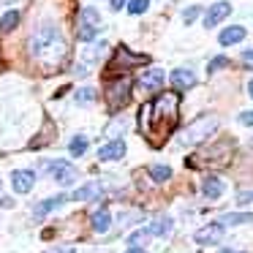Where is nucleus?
<instances>
[{"instance_id": "nucleus-1", "label": "nucleus", "mask_w": 253, "mask_h": 253, "mask_svg": "<svg viewBox=\"0 0 253 253\" xmlns=\"http://www.w3.org/2000/svg\"><path fill=\"white\" fill-rule=\"evenodd\" d=\"M177 117H180V95L177 93H161L155 101L142 106L139 112V128L142 136L153 147H164L166 139L174 133Z\"/></svg>"}, {"instance_id": "nucleus-2", "label": "nucleus", "mask_w": 253, "mask_h": 253, "mask_svg": "<svg viewBox=\"0 0 253 253\" xmlns=\"http://www.w3.org/2000/svg\"><path fill=\"white\" fill-rule=\"evenodd\" d=\"M28 49L33 55L36 63H41L44 68H60L63 60L68 55V44L63 39L60 28L52 22H44L30 33V41H28Z\"/></svg>"}, {"instance_id": "nucleus-3", "label": "nucleus", "mask_w": 253, "mask_h": 253, "mask_svg": "<svg viewBox=\"0 0 253 253\" xmlns=\"http://www.w3.org/2000/svg\"><path fill=\"white\" fill-rule=\"evenodd\" d=\"M218 131V117H199L196 123H191V126L185 128V133H182V144H204L212 133Z\"/></svg>"}, {"instance_id": "nucleus-4", "label": "nucleus", "mask_w": 253, "mask_h": 253, "mask_svg": "<svg viewBox=\"0 0 253 253\" xmlns=\"http://www.w3.org/2000/svg\"><path fill=\"white\" fill-rule=\"evenodd\" d=\"M131 87L133 82L128 77H117L106 84V101H109L112 109H120V106H126L131 101Z\"/></svg>"}, {"instance_id": "nucleus-5", "label": "nucleus", "mask_w": 253, "mask_h": 253, "mask_svg": "<svg viewBox=\"0 0 253 253\" xmlns=\"http://www.w3.org/2000/svg\"><path fill=\"white\" fill-rule=\"evenodd\" d=\"M101 30V14L95 8H82L79 11V22H77V36L79 41H93Z\"/></svg>"}, {"instance_id": "nucleus-6", "label": "nucleus", "mask_w": 253, "mask_h": 253, "mask_svg": "<svg viewBox=\"0 0 253 253\" xmlns=\"http://www.w3.org/2000/svg\"><path fill=\"white\" fill-rule=\"evenodd\" d=\"M44 171L46 174H52L60 185H71L74 180H77V171H74V166L68 164V161L57 158V161H49V164H44Z\"/></svg>"}, {"instance_id": "nucleus-7", "label": "nucleus", "mask_w": 253, "mask_h": 253, "mask_svg": "<svg viewBox=\"0 0 253 253\" xmlns=\"http://www.w3.org/2000/svg\"><path fill=\"white\" fill-rule=\"evenodd\" d=\"M147 63H150V57H147V55H131V52H128L126 46H120V49H117V55H115V60H112V66H109V74H112V71H117V68L147 66Z\"/></svg>"}, {"instance_id": "nucleus-8", "label": "nucleus", "mask_w": 253, "mask_h": 253, "mask_svg": "<svg viewBox=\"0 0 253 253\" xmlns=\"http://www.w3.org/2000/svg\"><path fill=\"white\" fill-rule=\"evenodd\" d=\"M166 82V74L161 71V68H150V71L142 74V79H139V87L144 90V93H158L161 87H164Z\"/></svg>"}, {"instance_id": "nucleus-9", "label": "nucleus", "mask_w": 253, "mask_h": 253, "mask_svg": "<svg viewBox=\"0 0 253 253\" xmlns=\"http://www.w3.org/2000/svg\"><path fill=\"white\" fill-rule=\"evenodd\" d=\"M223 223H210V226H204V229H199L196 234H193V240L199 242V245H215V242H220L223 240Z\"/></svg>"}, {"instance_id": "nucleus-10", "label": "nucleus", "mask_w": 253, "mask_h": 253, "mask_svg": "<svg viewBox=\"0 0 253 253\" xmlns=\"http://www.w3.org/2000/svg\"><path fill=\"white\" fill-rule=\"evenodd\" d=\"M68 202V196L66 193H57V196H52V199H44V202H39L33 207V218L36 220H41V218H46L49 212H55L57 207H63V204Z\"/></svg>"}, {"instance_id": "nucleus-11", "label": "nucleus", "mask_w": 253, "mask_h": 253, "mask_svg": "<svg viewBox=\"0 0 253 253\" xmlns=\"http://www.w3.org/2000/svg\"><path fill=\"white\" fill-rule=\"evenodd\" d=\"M11 185H14V191H17V193H30V191H33V185H36V171L17 169L11 174Z\"/></svg>"}, {"instance_id": "nucleus-12", "label": "nucleus", "mask_w": 253, "mask_h": 253, "mask_svg": "<svg viewBox=\"0 0 253 253\" xmlns=\"http://www.w3.org/2000/svg\"><path fill=\"white\" fill-rule=\"evenodd\" d=\"M229 14H231V6H229V3H223V0L215 3V6H210V11L204 14V28L210 30V28H215V25H220Z\"/></svg>"}, {"instance_id": "nucleus-13", "label": "nucleus", "mask_w": 253, "mask_h": 253, "mask_svg": "<svg viewBox=\"0 0 253 253\" xmlns=\"http://www.w3.org/2000/svg\"><path fill=\"white\" fill-rule=\"evenodd\" d=\"M101 193H104V185H101V182H87V185L77 188L68 199H74V202H90V199H98Z\"/></svg>"}, {"instance_id": "nucleus-14", "label": "nucleus", "mask_w": 253, "mask_h": 253, "mask_svg": "<svg viewBox=\"0 0 253 253\" xmlns=\"http://www.w3.org/2000/svg\"><path fill=\"white\" fill-rule=\"evenodd\" d=\"M126 155V142L123 139H112L109 144L98 150V161H115V158H123Z\"/></svg>"}, {"instance_id": "nucleus-15", "label": "nucleus", "mask_w": 253, "mask_h": 253, "mask_svg": "<svg viewBox=\"0 0 253 253\" xmlns=\"http://www.w3.org/2000/svg\"><path fill=\"white\" fill-rule=\"evenodd\" d=\"M171 84H174L177 90H191L193 84H196V77H193V71H188V68H177V71H171Z\"/></svg>"}, {"instance_id": "nucleus-16", "label": "nucleus", "mask_w": 253, "mask_h": 253, "mask_svg": "<svg viewBox=\"0 0 253 253\" xmlns=\"http://www.w3.org/2000/svg\"><path fill=\"white\" fill-rule=\"evenodd\" d=\"M245 39V28L242 25H231V28H226L223 33L218 36V41L223 46H231V44H240V41Z\"/></svg>"}, {"instance_id": "nucleus-17", "label": "nucleus", "mask_w": 253, "mask_h": 253, "mask_svg": "<svg viewBox=\"0 0 253 253\" xmlns=\"http://www.w3.org/2000/svg\"><path fill=\"white\" fill-rule=\"evenodd\" d=\"M90 223H93V231H98V234L109 231V226H112V215H109V210H106V207L95 210L93 218H90Z\"/></svg>"}, {"instance_id": "nucleus-18", "label": "nucleus", "mask_w": 253, "mask_h": 253, "mask_svg": "<svg viewBox=\"0 0 253 253\" xmlns=\"http://www.w3.org/2000/svg\"><path fill=\"white\" fill-rule=\"evenodd\" d=\"M171 226H174V223H171V218L161 215L158 220H153V223L147 226V231H150V234H155V237H166V234L171 231Z\"/></svg>"}, {"instance_id": "nucleus-19", "label": "nucleus", "mask_w": 253, "mask_h": 253, "mask_svg": "<svg viewBox=\"0 0 253 253\" xmlns=\"http://www.w3.org/2000/svg\"><path fill=\"white\" fill-rule=\"evenodd\" d=\"M204 196H210V199H218V196H223V182L218 180V177H204Z\"/></svg>"}, {"instance_id": "nucleus-20", "label": "nucleus", "mask_w": 253, "mask_h": 253, "mask_svg": "<svg viewBox=\"0 0 253 253\" xmlns=\"http://www.w3.org/2000/svg\"><path fill=\"white\" fill-rule=\"evenodd\" d=\"M223 226H240V223H253V212H229L220 220Z\"/></svg>"}, {"instance_id": "nucleus-21", "label": "nucleus", "mask_w": 253, "mask_h": 253, "mask_svg": "<svg viewBox=\"0 0 253 253\" xmlns=\"http://www.w3.org/2000/svg\"><path fill=\"white\" fill-rule=\"evenodd\" d=\"M147 171H150V177H153L155 182H166L171 177V166H166V164H153Z\"/></svg>"}, {"instance_id": "nucleus-22", "label": "nucleus", "mask_w": 253, "mask_h": 253, "mask_svg": "<svg viewBox=\"0 0 253 253\" xmlns=\"http://www.w3.org/2000/svg\"><path fill=\"white\" fill-rule=\"evenodd\" d=\"M17 25H19V11L17 8H14V11H6L3 19H0V30H3V33H11Z\"/></svg>"}, {"instance_id": "nucleus-23", "label": "nucleus", "mask_w": 253, "mask_h": 253, "mask_svg": "<svg viewBox=\"0 0 253 253\" xmlns=\"http://www.w3.org/2000/svg\"><path fill=\"white\" fill-rule=\"evenodd\" d=\"M87 136H82V133H79V136H74L71 139V142H68V150H71V155H77V158H79V155H84V153H87Z\"/></svg>"}, {"instance_id": "nucleus-24", "label": "nucleus", "mask_w": 253, "mask_h": 253, "mask_svg": "<svg viewBox=\"0 0 253 253\" xmlns=\"http://www.w3.org/2000/svg\"><path fill=\"white\" fill-rule=\"evenodd\" d=\"M74 98H77L79 106H90L95 101V90L93 87H82V90H77V95H74Z\"/></svg>"}, {"instance_id": "nucleus-25", "label": "nucleus", "mask_w": 253, "mask_h": 253, "mask_svg": "<svg viewBox=\"0 0 253 253\" xmlns=\"http://www.w3.org/2000/svg\"><path fill=\"white\" fill-rule=\"evenodd\" d=\"M147 8H150V0H128V14H133V17L144 14Z\"/></svg>"}, {"instance_id": "nucleus-26", "label": "nucleus", "mask_w": 253, "mask_h": 253, "mask_svg": "<svg viewBox=\"0 0 253 253\" xmlns=\"http://www.w3.org/2000/svg\"><path fill=\"white\" fill-rule=\"evenodd\" d=\"M226 66H229V57H215V60L207 63V74H215V71H220V68H226Z\"/></svg>"}, {"instance_id": "nucleus-27", "label": "nucleus", "mask_w": 253, "mask_h": 253, "mask_svg": "<svg viewBox=\"0 0 253 253\" xmlns=\"http://www.w3.org/2000/svg\"><path fill=\"white\" fill-rule=\"evenodd\" d=\"M199 14H202V8H199V6H191V8H185V14H182V22H185V25H191L193 19L199 17Z\"/></svg>"}, {"instance_id": "nucleus-28", "label": "nucleus", "mask_w": 253, "mask_h": 253, "mask_svg": "<svg viewBox=\"0 0 253 253\" xmlns=\"http://www.w3.org/2000/svg\"><path fill=\"white\" fill-rule=\"evenodd\" d=\"M115 133H126V123H120V120H115V123H112V126L109 128H106V136H115Z\"/></svg>"}, {"instance_id": "nucleus-29", "label": "nucleus", "mask_w": 253, "mask_h": 253, "mask_svg": "<svg viewBox=\"0 0 253 253\" xmlns=\"http://www.w3.org/2000/svg\"><path fill=\"white\" fill-rule=\"evenodd\" d=\"M147 237H150V231H147V229H142V231H136V234L128 237V242H131V245H139V242H144Z\"/></svg>"}, {"instance_id": "nucleus-30", "label": "nucleus", "mask_w": 253, "mask_h": 253, "mask_svg": "<svg viewBox=\"0 0 253 253\" xmlns=\"http://www.w3.org/2000/svg\"><path fill=\"white\" fill-rule=\"evenodd\" d=\"M242 66H245V68H253V49L242 52Z\"/></svg>"}, {"instance_id": "nucleus-31", "label": "nucleus", "mask_w": 253, "mask_h": 253, "mask_svg": "<svg viewBox=\"0 0 253 253\" xmlns=\"http://www.w3.org/2000/svg\"><path fill=\"white\" fill-rule=\"evenodd\" d=\"M237 202H240V204H251V202H253V191L240 193V196H237Z\"/></svg>"}, {"instance_id": "nucleus-32", "label": "nucleus", "mask_w": 253, "mask_h": 253, "mask_svg": "<svg viewBox=\"0 0 253 253\" xmlns=\"http://www.w3.org/2000/svg\"><path fill=\"white\" fill-rule=\"evenodd\" d=\"M240 123H242V126H253V112H242Z\"/></svg>"}, {"instance_id": "nucleus-33", "label": "nucleus", "mask_w": 253, "mask_h": 253, "mask_svg": "<svg viewBox=\"0 0 253 253\" xmlns=\"http://www.w3.org/2000/svg\"><path fill=\"white\" fill-rule=\"evenodd\" d=\"M109 6H112V11H120L123 6H128V0H109Z\"/></svg>"}, {"instance_id": "nucleus-34", "label": "nucleus", "mask_w": 253, "mask_h": 253, "mask_svg": "<svg viewBox=\"0 0 253 253\" xmlns=\"http://www.w3.org/2000/svg\"><path fill=\"white\" fill-rule=\"evenodd\" d=\"M52 253H77V251H74L71 245H66V248H57V251H52Z\"/></svg>"}, {"instance_id": "nucleus-35", "label": "nucleus", "mask_w": 253, "mask_h": 253, "mask_svg": "<svg viewBox=\"0 0 253 253\" xmlns=\"http://www.w3.org/2000/svg\"><path fill=\"white\" fill-rule=\"evenodd\" d=\"M126 253H144V251H142V248H128Z\"/></svg>"}, {"instance_id": "nucleus-36", "label": "nucleus", "mask_w": 253, "mask_h": 253, "mask_svg": "<svg viewBox=\"0 0 253 253\" xmlns=\"http://www.w3.org/2000/svg\"><path fill=\"white\" fill-rule=\"evenodd\" d=\"M248 93H251V98H253V79L248 82Z\"/></svg>"}, {"instance_id": "nucleus-37", "label": "nucleus", "mask_w": 253, "mask_h": 253, "mask_svg": "<svg viewBox=\"0 0 253 253\" xmlns=\"http://www.w3.org/2000/svg\"><path fill=\"white\" fill-rule=\"evenodd\" d=\"M220 253H240V251H220Z\"/></svg>"}]
</instances>
